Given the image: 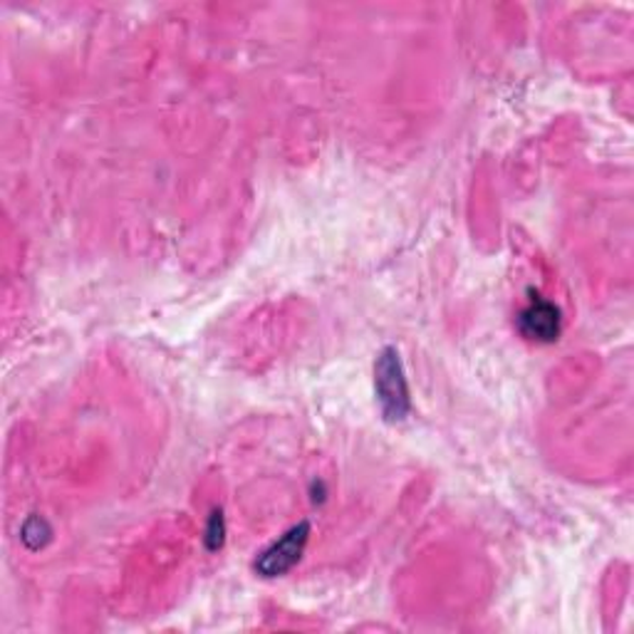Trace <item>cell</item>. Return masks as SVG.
<instances>
[{
  "label": "cell",
  "instance_id": "1",
  "mask_svg": "<svg viewBox=\"0 0 634 634\" xmlns=\"http://www.w3.org/2000/svg\"><path fill=\"white\" fill-rule=\"evenodd\" d=\"M375 389L379 410L387 422H404L410 414V389H406L400 352L385 348L375 362Z\"/></svg>",
  "mask_w": 634,
  "mask_h": 634
},
{
  "label": "cell",
  "instance_id": "2",
  "mask_svg": "<svg viewBox=\"0 0 634 634\" xmlns=\"http://www.w3.org/2000/svg\"><path fill=\"white\" fill-rule=\"evenodd\" d=\"M307 538H310V523H297L290 528L283 538L273 542L263 556L256 560V570L263 577H280L288 570H293L297 560L303 558Z\"/></svg>",
  "mask_w": 634,
  "mask_h": 634
},
{
  "label": "cell",
  "instance_id": "3",
  "mask_svg": "<svg viewBox=\"0 0 634 634\" xmlns=\"http://www.w3.org/2000/svg\"><path fill=\"white\" fill-rule=\"evenodd\" d=\"M560 328H563L560 310L546 301H533L519 315V330L531 342H556Z\"/></svg>",
  "mask_w": 634,
  "mask_h": 634
},
{
  "label": "cell",
  "instance_id": "4",
  "mask_svg": "<svg viewBox=\"0 0 634 634\" xmlns=\"http://www.w3.org/2000/svg\"><path fill=\"white\" fill-rule=\"evenodd\" d=\"M50 536H52L50 525L45 523L42 519H38V515H33L31 521H25V525H23V542L31 550H40L45 542L50 540Z\"/></svg>",
  "mask_w": 634,
  "mask_h": 634
},
{
  "label": "cell",
  "instance_id": "5",
  "mask_svg": "<svg viewBox=\"0 0 634 634\" xmlns=\"http://www.w3.org/2000/svg\"><path fill=\"white\" fill-rule=\"evenodd\" d=\"M223 533H225L223 513L216 511L211 515V521H208V531H206V546H208V550H219L223 546Z\"/></svg>",
  "mask_w": 634,
  "mask_h": 634
}]
</instances>
